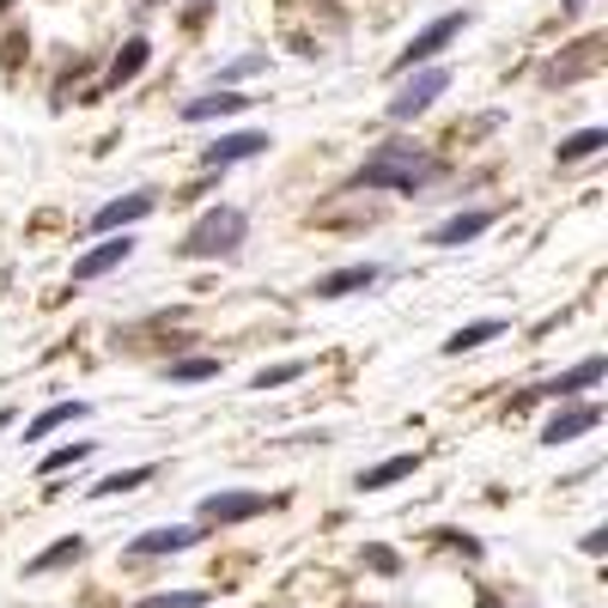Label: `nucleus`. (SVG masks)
I'll return each instance as SVG.
<instances>
[{"mask_svg":"<svg viewBox=\"0 0 608 608\" xmlns=\"http://www.w3.org/2000/svg\"><path fill=\"white\" fill-rule=\"evenodd\" d=\"M432 177H438L432 153H420L414 140H390L353 171V189H396V195H414V189L432 183Z\"/></svg>","mask_w":608,"mask_h":608,"instance_id":"nucleus-1","label":"nucleus"},{"mask_svg":"<svg viewBox=\"0 0 608 608\" xmlns=\"http://www.w3.org/2000/svg\"><path fill=\"white\" fill-rule=\"evenodd\" d=\"M244 232H250L244 207H207L195 225H189V238L177 244V250H183L189 262H213V256H232V250H238Z\"/></svg>","mask_w":608,"mask_h":608,"instance_id":"nucleus-2","label":"nucleus"},{"mask_svg":"<svg viewBox=\"0 0 608 608\" xmlns=\"http://www.w3.org/2000/svg\"><path fill=\"white\" fill-rule=\"evenodd\" d=\"M444 92H450V74H444V67H420V74H414V80L384 104V116H390V122H414L420 110H432V98H444Z\"/></svg>","mask_w":608,"mask_h":608,"instance_id":"nucleus-3","label":"nucleus"},{"mask_svg":"<svg viewBox=\"0 0 608 608\" xmlns=\"http://www.w3.org/2000/svg\"><path fill=\"white\" fill-rule=\"evenodd\" d=\"M463 25H469V13H444V19H432V25H426L420 37H414V43H408V49H402L390 67H396V74H414V67H432V55H444V43L457 37Z\"/></svg>","mask_w":608,"mask_h":608,"instance_id":"nucleus-4","label":"nucleus"},{"mask_svg":"<svg viewBox=\"0 0 608 608\" xmlns=\"http://www.w3.org/2000/svg\"><path fill=\"white\" fill-rule=\"evenodd\" d=\"M603 359H578V365L572 371H560V378H548V384H536V390H523V396H517V408H523V402H572L578 396V390H590V384H603Z\"/></svg>","mask_w":608,"mask_h":608,"instance_id":"nucleus-5","label":"nucleus"},{"mask_svg":"<svg viewBox=\"0 0 608 608\" xmlns=\"http://www.w3.org/2000/svg\"><path fill=\"white\" fill-rule=\"evenodd\" d=\"M280 499H268V493H207L201 499V523H244V517H262Z\"/></svg>","mask_w":608,"mask_h":608,"instance_id":"nucleus-6","label":"nucleus"},{"mask_svg":"<svg viewBox=\"0 0 608 608\" xmlns=\"http://www.w3.org/2000/svg\"><path fill=\"white\" fill-rule=\"evenodd\" d=\"M268 134L262 128H238V134H219V140L201 153V165H213V171H225V165H238V159H256V153H268Z\"/></svg>","mask_w":608,"mask_h":608,"instance_id":"nucleus-7","label":"nucleus"},{"mask_svg":"<svg viewBox=\"0 0 608 608\" xmlns=\"http://www.w3.org/2000/svg\"><path fill=\"white\" fill-rule=\"evenodd\" d=\"M195 542H201V529L165 523V529H146V536H134L128 554H134V560H159V554H183V548H195Z\"/></svg>","mask_w":608,"mask_h":608,"instance_id":"nucleus-8","label":"nucleus"},{"mask_svg":"<svg viewBox=\"0 0 608 608\" xmlns=\"http://www.w3.org/2000/svg\"><path fill=\"white\" fill-rule=\"evenodd\" d=\"M596 426H603V408H596V402H572V408H560L554 420L542 426V444H572V438L596 432Z\"/></svg>","mask_w":608,"mask_h":608,"instance_id":"nucleus-9","label":"nucleus"},{"mask_svg":"<svg viewBox=\"0 0 608 608\" xmlns=\"http://www.w3.org/2000/svg\"><path fill=\"white\" fill-rule=\"evenodd\" d=\"M603 49H608L603 37H584V43H572V55H566V61H554V67H548L542 80H548V86H572V80H584V74H596V67H603Z\"/></svg>","mask_w":608,"mask_h":608,"instance_id":"nucleus-10","label":"nucleus"},{"mask_svg":"<svg viewBox=\"0 0 608 608\" xmlns=\"http://www.w3.org/2000/svg\"><path fill=\"white\" fill-rule=\"evenodd\" d=\"M134 256V238L122 232V238H110V244H98V250H86L80 262H74V280H98V274H110V268H122Z\"/></svg>","mask_w":608,"mask_h":608,"instance_id":"nucleus-11","label":"nucleus"},{"mask_svg":"<svg viewBox=\"0 0 608 608\" xmlns=\"http://www.w3.org/2000/svg\"><path fill=\"white\" fill-rule=\"evenodd\" d=\"M365 286H378V262H353V268H335V274H323L317 286V299H347V292H365Z\"/></svg>","mask_w":608,"mask_h":608,"instance_id":"nucleus-12","label":"nucleus"},{"mask_svg":"<svg viewBox=\"0 0 608 608\" xmlns=\"http://www.w3.org/2000/svg\"><path fill=\"white\" fill-rule=\"evenodd\" d=\"M487 225H493V207H481V213H457V219H444V225H438V232H432L426 244H438V250H457V244L481 238Z\"/></svg>","mask_w":608,"mask_h":608,"instance_id":"nucleus-13","label":"nucleus"},{"mask_svg":"<svg viewBox=\"0 0 608 608\" xmlns=\"http://www.w3.org/2000/svg\"><path fill=\"white\" fill-rule=\"evenodd\" d=\"M146 55H153V49H146V37H128V43H122V55L110 61V74H104V86H98V92H122V86H128L134 74L146 67Z\"/></svg>","mask_w":608,"mask_h":608,"instance_id":"nucleus-14","label":"nucleus"},{"mask_svg":"<svg viewBox=\"0 0 608 608\" xmlns=\"http://www.w3.org/2000/svg\"><path fill=\"white\" fill-rule=\"evenodd\" d=\"M244 104H250V98H244V92H225V86H219V92H207V98H189V104H183V122H213V116H238Z\"/></svg>","mask_w":608,"mask_h":608,"instance_id":"nucleus-15","label":"nucleus"},{"mask_svg":"<svg viewBox=\"0 0 608 608\" xmlns=\"http://www.w3.org/2000/svg\"><path fill=\"white\" fill-rule=\"evenodd\" d=\"M146 213H153V195H122V201L92 213V232H116V225H134V219H146Z\"/></svg>","mask_w":608,"mask_h":608,"instance_id":"nucleus-16","label":"nucleus"},{"mask_svg":"<svg viewBox=\"0 0 608 608\" xmlns=\"http://www.w3.org/2000/svg\"><path fill=\"white\" fill-rule=\"evenodd\" d=\"M414 469H420V450H408V457H390V463H378V469H365L359 475V487L365 493H378V487H396V481H408Z\"/></svg>","mask_w":608,"mask_h":608,"instance_id":"nucleus-17","label":"nucleus"},{"mask_svg":"<svg viewBox=\"0 0 608 608\" xmlns=\"http://www.w3.org/2000/svg\"><path fill=\"white\" fill-rule=\"evenodd\" d=\"M153 475H159V469H153V463H140V469H116V475H104V481H98V487H92V499H122V493L146 487V481H153Z\"/></svg>","mask_w":608,"mask_h":608,"instance_id":"nucleus-18","label":"nucleus"},{"mask_svg":"<svg viewBox=\"0 0 608 608\" xmlns=\"http://www.w3.org/2000/svg\"><path fill=\"white\" fill-rule=\"evenodd\" d=\"M67 560H86V536H67V542L43 548V554H37V560H31V566H25V578H43V572L67 566Z\"/></svg>","mask_w":608,"mask_h":608,"instance_id":"nucleus-19","label":"nucleus"},{"mask_svg":"<svg viewBox=\"0 0 608 608\" xmlns=\"http://www.w3.org/2000/svg\"><path fill=\"white\" fill-rule=\"evenodd\" d=\"M86 414H92V408H86V402H55V408H43L37 420L25 426V438H49L55 426H74V420H86Z\"/></svg>","mask_w":608,"mask_h":608,"instance_id":"nucleus-20","label":"nucleus"},{"mask_svg":"<svg viewBox=\"0 0 608 608\" xmlns=\"http://www.w3.org/2000/svg\"><path fill=\"white\" fill-rule=\"evenodd\" d=\"M608 146V128H578V134H566L560 140V165H578V159H596Z\"/></svg>","mask_w":608,"mask_h":608,"instance_id":"nucleus-21","label":"nucleus"},{"mask_svg":"<svg viewBox=\"0 0 608 608\" xmlns=\"http://www.w3.org/2000/svg\"><path fill=\"white\" fill-rule=\"evenodd\" d=\"M499 329H505L499 317H487V323H469V329H457V335L444 341V353H450V359H457V353H475V347H487Z\"/></svg>","mask_w":608,"mask_h":608,"instance_id":"nucleus-22","label":"nucleus"},{"mask_svg":"<svg viewBox=\"0 0 608 608\" xmlns=\"http://www.w3.org/2000/svg\"><path fill=\"white\" fill-rule=\"evenodd\" d=\"M219 378V359H177L171 365V384H207Z\"/></svg>","mask_w":608,"mask_h":608,"instance_id":"nucleus-23","label":"nucleus"},{"mask_svg":"<svg viewBox=\"0 0 608 608\" xmlns=\"http://www.w3.org/2000/svg\"><path fill=\"white\" fill-rule=\"evenodd\" d=\"M207 603V590H153L140 596V608H201Z\"/></svg>","mask_w":608,"mask_h":608,"instance_id":"nucleus-24","label":"nucleus"},{"mask_svg":"<svg viewBox=\"0 0 608 608\" xmlns=\"http://www.w3.org/2000/svg\"><path fill=\"white\" fill-rule=\"evenodd\" d=\"M86 457H92V444H61V450H49V457H43V475H61V469H80Z\"/></svg>","mask_w":608,"mask_h":608,"instance_id":"nucleus-25","label":"nucleus"},{"mask_svg":"<svg viewBox=\"0 0 608 608\" xmlns=\"http://www.w3.org/2000/svg\"><path fill=\"white\" fill-rule=\"evenodd\" d=\"M304 359H286V365H268V371H256V390H280V384H292V378H304Z\"/></svg>","mask_w":608,"mask_h":608,"instance_id":"nucleus-26","label":"nucleus"},{"mask_svg":"<svg viewBox=\"0 0 608 608\" xmlns=\"http://www.w3.org/2000/svg\"><path fill=\"white\" fill-rule=\"evenodd\" d=\"M365 566H371V572H384V578H396V572H402V560L390 554V548H365Z\"/></svg>","mask_w":608,"mask_h":608,"instance_id":"nucleus-27","label":"nucleus"},{"mask_svg":"<svg viewBox=\"0 0 608 608\" xmlns=\"http://www.w3.org/2000/svg\"><path fill=\"white\" fill-rule=\"evenodd\" d=\"M438 542H444V548H463L469 560H481V542H475V536H463V529H438Z\"/></svg>","mask_w":608,"mask_h":608,"instance_id":"nucleus-28","label":"nucleus"},{"mask_svg":"<svg viewBox=\"0 0 608 608\" xmlns=\"http://www.w3.org/2000/svg\"><path fill=\"white\" fill-rule=\"evenodd\" d=\"M262 67H268V55H244V61L225 67V80H244V74H262Z\"/></svg>","mask_w":608,"mask_h":608,"instance_id":"nucleus-29","label":"nucleus"},{"mask_svg":"<svg viewBox=\"0 0 608 608\" xmlns=\"http://www.w3.org/2000/svg\"><path fill=\"white\" fill-rule=\"evenodd\" d=\"M578 548H584V554H603V548H608V529H590V536H584Z\"/></svg>","mask_w":608,"mask_h":608,"instance_id":"nucleus-30","label":"nucleus"},{"mask_svg":"<svg viewBox=\"0 0 608 608\" xmlns=\"http://www.w3.org/2000/svg\"><path fill=\"white\" fill-rule=\"evenodd\" d=\"M560 7H566V13H584V7H590V0H560Z\"/></svg>","mask_w":608,"mask_h":608,"instance_id":"nucleus-31","label":"nucleus"},{"mask_svg":"<svg viewBox=\"0 0 608 608\" xmlns=\"http://www.w3.org/2000/svg\"><path fill=\"white\" fill-rule=\"evenodd\" d=\"M481 608H499V596H493V590H481Z\"/></svg>","mask_w":608,"mask_h":608,"instance_id":"nucleus-32","label":"nucleus"}]
</instances>
